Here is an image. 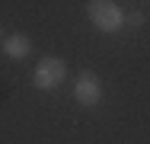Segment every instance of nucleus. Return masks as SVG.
<instances>
[{
  "label": "nucleus",
  "instance_id": "nucleus-1",
  "mask_svg": "<svg viewBox=\"0 0 150 144\" xmlns=\"http://www.w3.org/2000/svg\"><path fill=\"white\" fill-rule=\"evenodd\" d=\"M86 13H90L93 26L99 32H118L125 26V13H121L118 3H112V0H90L86 3Z\"/></svg>",
  "mask_w": 150,
  "mask_h": 144
},
{
  "label": "nucleus",
  "instance_id": "nucleus-2",
  "mask_svg": "<svg viewBox=\"0 0 150 144\" xmlns=\"http://www.w3.org/2000/svg\"><path fill=\"white\" fill-rule=\"evenodd\" d=\"M64 77H67V64L61 58H54V55L42 58L35 64V71H32V83L38 90H54V86L64 83Z\"/></svg>",
  "mask_w": 150,
  "mask_h": 144
},
{
  "label": "nucleus",
  "instance_id": "nucleus-3",
  "mask_svg": "<svg viewBox=\"0 0 150 144\" xmlns=\"http://www.w3.org/2000/svg\"><path fill=\"white\" fill-rule=\"evenodd\" d=\"M74 99H77L80 106H99L102 83H99V77H96L93 71H80V74L74 77Z\"/></svg>",
  "mask_w": 150,
  "mask_h": 144
},
{
  "label": "nucleus",
  "instance_id": "nucleus-4",
  "mask_svg": "<svg viewBox=\"0 0 150 144\" xmlns=\"http://www.w3.org/2000/svg\"><path fill=\"white\" fill-rule=\"evenodd\" d=\"M3 51L6 58H13V61H19V58H26L32 51V42L23 35V32H16V35H10V38H3Z\"/></svg>",
  "mask_w": 150,
  "mask_h": 144
},
{
  "label": "nucleus",
  "instance_id": "nucleus-5",
  "mask_svg": "<svg viewBox=\"0 0 150 144\" xmlns=\"http://www.w3.org/2000/svg\"><path fill=\"white\" fill-rule=\"evenodd\" d=\"M125 23L128 26H141L144 23V13H131V16H125Z\"/></svg>",
  "mask_w": 150,
  "mask_h": 144
}]
</instances>
